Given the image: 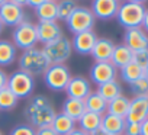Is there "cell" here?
Returning a JSON list of instances; mask_svg holds the SVG:
<instances>
[{"label": "cell", "mask_w": 148, "mask_h": 135, "mask_svg": "<svg viewBox=\"0 0 148 135\" xmlns=\"http://www.w3.org/2000/svg\"><path fill=\"white\" fill-rule=\"evenodd\" d=\"M141 135H148V118L141 122Z\"/></svg>", "instance_id": "cell-39"}, {"label": "cell", "mask_w": 148, "mask_h": 135, "mask_svg": "<svg viewBox=\"0 0 148 135\" xmlns=\"http://www.w3.org/2000/svg\"><path fill=\"white\" fill-rule=\"evenodd\" d=\"M125 2H131V3H139V5H144V2H147V0H125Z\"/></svg>", "instance_id": "cell-43"}, {"label": "cell", "mask_w": 148, "mask_h": 135, "mask_svg": "<svg viewBox=\"0 0 148 135\" xmlns=\"http://www.w3.org/2000/svg\"><path fill=\"white\" fill-rule=\"evenodd\" d=\"M118 0H93L92 2V13L96 19L100 21H110L116 18L118 9H119Z\"/></svg>", "instance_id": "cell-12"}, {"label": "cell", "mask_w": 148, "mask_h": 135, "mask_svg": "<svg viewBox=\"0 0 148 135\" xmlns=\"http://www.w3.org/2000/svg\"><path fill=\"white\" fill-rule=\"evenodd\" d=\"M115 44L109 38H97L90 55L93 57L95 62H102V61H110V57L113 54Z\"/></svg>", "instance_id": "cell-17"}, {"label": "cell", "mask_w": 148, "mask_h": 135, "mask_svg": "<svg viewBox=\"0 0 148 135\" xmlns=\"http://www.w3.org/2000/svg\"><path fill=\"white\" fill-rule=\"evenodd\" d=\"M55 115L57 112L52 103L45 96H35L29 100V103L25 108V118L28 119L29 125L35 129L51 126V122L55 118Z\"/></svg>", "instance_id": "cell-1"}, {"label": "cell", "mask_w": 148, "mask_h": 135, "mask_svg": "<svg viewBox=\"0 0 148 135\" xmlns=\"http://www.w3.org/2000/svg\"><path fill=\"white\" fill-rule=\"evenodd\" d=\"M76 123L77 122L74 119H71L70 116H67L62 112H60L52 119L51 128L57 132V135H68L73 129H76Z\"/></svg>", "instance_id": "cell-20"}, {"label": "cell", "mask_w": 148, "mask_h": 135, "mask_svg": "<svg viewBox=\"0 0 148 135\" xmlns=\"http://www.w3.org/2000/svg\"><path fill=\"white\" fill-rule=\"evenodd\" d=\"M36 35H38V42L45 45V44L62 36V31H61V26L58 25L57 21H54V22H39L36 25Z\"/></svg>", "instance_id": "cell-16"}, {"label": "cell", "mask_w": 148, "mask_h": 135, "mask_svg": "<svg viewBox=\"0 0 148 135\" xmlns=\"http://www.w3.org/2000/svg\"><path fill=\"white\" fill-rule=\"evenodd\" d=\"M102 116L103 115H97V113H93V112H84L80 119L77 121L79 122V128L87 134H92L97 129H100V125H102Z\"/></svg>", "instance_id": "cell-21"}, {"label": "cell", "mask_w": 148, "mask_h": 135, "mask_svg": "<svg viewBox=\"0 0 148 135\" xmlns=\"http://www.w3.org/2000/svg\"><path fill=\"white\" fill-rule=\"evenodd\" d=\"M42 51L45 52L49 64H64L73 52L71 41L65 36H60L44 45Z\"/></svg>", "instance_id": "cell-6"}, {"label": "cell", "mask_w": 148, "mask_h": 135, "mask_svg": "<svg viewBox=\"0 0 148 135\" xmlns=\"http://www.w3.org/2000/svg\"><path fill=\"white\" fill-rule=\"evenodd\" d=\"M89 135H108V134H105L102 129H97V131H95V132H92V134H89Z\"/></svg>", "instance_id": "cell-42"}, {"label": "cell", "mask_w": 148, "mask_h": 135, "mask_svg": "<svg viewBox=\"0 0 148 135\" xmlns=\"http://www.w3.org/2000/svg\"><path fill=\"white\" fill-rule=\"evenodd\" d=\"M70 79L71 73L65 64H51L44 73V82L52 92H64Z\"/></svg>", "instance_id": "cell-4"}, {"label": "cell", "mask_w": 148, "mask_h": 135, "mask_svg": "<svg viewBox=\"0 0 148 135\" xmlns=\"http://www.w3.org/2000/svg\"><path fill=\"white\" fill-rule=\"evenodd\" d=\"M118 2H121V0H118Z\"/></svg>", "instance_id": "cell-49"}, {"label": "cell", "mask_w": 148, "mask_h": 135, "mask_svg": "<svg viewBox=\"0 0 148 135\" xmlns=\"http://www.w3.org/2000/svg\"><path fill=\"white\" fill-rule=\"evenodd\" d=\"M54 2H58V0H54Z\"/></svg>", "instance_id": "cell-48"}, {"label": "cell", "mask_w": 148, "mask_h": 135, "mask_svg": "<svg viewBox=\"0 0 148 135\" xmlns=\"http://www.w3.org/2000/svg\"><path fill=\"white\" fill-rule=\"evenodd\" d=\"M123 44L131 51H139L148 48V34L142 28L126 29L123 34Z\"/></svg>", "instance_id": "cell-15"}, {"label": "cell", "mask_w": 148, "mask_h": 135, "mask_svg": "<svg viewBox=\"0 0 148 135\" xmlns=\"http://www.w3.org/2000/svg\"><path fill=\"white\" fill-rule=\"evenodd\" d=\"M144 76H145V77L148 79V65H147L145 69H144Z\"/></svg>", "instance_id": "cell-44"}, {"label": "cell", "mask_w": 148, "mask_h": 135, "mask_svg": "<svg viewBox=\"0 0 148 135\" xmlns=\"http://www.w3.org/2000/svg\"><path fill=\"white\" fill-rule=\"evenodd\" d=\"M116 76H118V69L110 61L95 62L90 67V80L97 86L116 80Z\"/></svg>", "instance_id": "cell-9"}, {"label": "cell", "mask_w": 148, "mask_h": 135, "mask_svg": "<svg viewBox=\"0 0 148 135\" xmlns=\"http://www.w3.org/2000/svg\"><path fill=\"white\" fill-rule=\"evenodd\" d=\"M3 28H5V25L2 23V21H0V34H2V32H3Z\"/></svg>", "instance_id": "cell-45"}, {"label": "cell", "mask_w": 148, "mask_h": 135, "mask_svg": "<svg viewBox=\"0 0 148 135\" xmlns=\"http://www.w3.org/2000/svg\"><path fill=\"white\" fill-rule=\"evenodd\" d=\"M8 89L18 99H26L34 93L35 80L31 74H28L22 70H16L8 79Z\"/></svg>", "instance_id": "cell-7"}, {"label": "cell", "mask_w": 148, "mask_h": 135, "mask_svg": "<svg viewBox=\"0 0 148 135\" xmlns=\"http://www.w3.org/2000/svg\"><path fill=\"white\" fill-rule=\"evenodd\" d=\"M141 28L148 34V9L145 10V15H144V21H142V25H141Z\"/></svg>", "instance_id": "cell-38"}, {"label": "cell", "mask_w": 148, "mask_h": 135, "mask_svg": "<svg viewBox=\"0 0 148 135\" xmlns=\"http://www.w3.org/2000/svg\"><path fill=\"white\" fill-rule=\"evenodd\" d=\"M131 93L134 95V97H145L148 96V79L144 76L138 80H135L134 83L129 84Z\"/></svg>", "instance_id": "cell-31"}, {"label": "cell", "mask_w": 148, "mask_h": 135, "mask_svg": "<svg viewBox=\"0 0 148 135\" xmlns=\"http://www.w3.org/2000/svg\"><path fill=\"white\" fill-rule=\"evenodd\" d=\"M95 21H96V18L89 8L77 6L76 10H74L70 15V18L65 21V23H67L68 31L73 35H77V34H82V32H86V31H93Z\"/></svg>", "instance_id": "cell-5"}, {"label": "cell", "mask_w": 148, "mask_h": 135, "mask_svg": "<svg viewBox=\"0 0 148 135\" xmlns=\"http://www.w3.org/2000/svg\"><path fill=\"white\" fill-rule=\"evenodd\" d=\"M6 2H8V0H0V6H2L3 3H6Z\"/></svg>", "instance_id": "cell-46"}, {"label": "cell", "mask_w": 148, "mask_h": 135, "mask_svg": "<svg viewBox=\"0 0 148 135\" xmlns=\"http://www.w3.org/2000/svg\"><path fill=\"white\" fill-rule=\"evenodd\" d=\"M35 15L39 22H54L57 21V2L47 0L45 3L35 8Z\"/></svg>", "instance_id": "cell-25"}, {"label": "cell", "mask_w": 148, "mask_h": 135, "mask_svg": "<svg viewBox=\"0 0 148 135\" xmlns=\"http://www.w3.org/2000/svg\"><path fill=\"white\" fill-rule=\"evenodd\" d=\"M123 135H141V123L135 122H126Z\"/></svg>", "instance_id": "cell-34"}, {"label": "cell", "mask_w": 148, "mask_h": 135, "mask_svg": "<svg viewBox=\"0 0 148 135\" xmlns=\"http://www.w3.org/2000/svg\"><path fill=\"white\" fill-rule=\"evenodd\" d=\"M132 62H135L139 67L145 69V67L148 65V48L139 49V51H134L132 52Z\"/></svg>", "instance_id": "cell-32"}, {"label": "cell", "mask_w": 148, "mask_h": 135, "mask_svg": "<svg viewBox=\"0 0 148 135\" xmlns=\"http://www.w3.org/2000/svg\"><path fill=\"white\" fill-rule=\"evenodd\" d=\"M84 108L87 112H93L97 115H105L108 110V102L97 93L92 92L86 99H84Z\"/></svg>", "instance_id": "cell-23"}, {"label": "cell", "mask_w": 148, "mask_h": 135, "mask_svg": "<svg viewBox=\"0 0 148 135\" xmlns=\"http://www.w3.org/2000/svg\"><path fill=\"white\" fill-rule=\"evenodd\" d=\"M8 79H9V76L6 74V71L0 69V90L8 87Z\"/></svg>", "instance_id": "cell-36"}, {"label": "cell", "mask_w": 148, "mask_h": 135, "mask_svg": "<svg viewBox=\"0 0 148 135\" xmlns=\"http://www.w3.org/2000/svg\"><path fill=\"white\" fill-rule=\"evenodd\" d=\"M0 21L5 26H13L16 28L25 21V12L21 6L8 2L0 6Z\"/></svg>", "instance_id": "cell-10"}, {"label": "cell", "mask_w": 148, "mask_h": 135, "mask_svg": "<svg viewBox=\"0 0 148 135\" xmlns=\"http://www.w3.org/2000/svg\"><path fill=\"white\" fill-rule=\"evenodd\" d=\"M18 102H19V99L8 87L0 90V110H3V112L12 110L18 106Z\"/></svg>", "instance_id": "cell-30"}, {"label": "cell", "mask_w": 148, "mask_h": 135, "mask_svg": "<svg viewBox=\"0 0 148 135\" xmlns=\"http://www.w3.org/2000/svg\"><path fill=\"white\" fill-rule=\"evenodd\" d=\"M79 5L76 3V0H58L57 2V19L60 21H67L70 15L76 10Z\"/></svg>", "instance_id": "cell-29"}, {"label": "cell", "mask_w": 148, "mask_h": 135, "mask_svg": "<svg viewBox=\"0 0 148 135\" xmlns=\"http://www.w3.org/2000/svg\"><path fill=\"white\" fill-rule=\"evenodd\" d=\"M141 77H144V69L135 62H129L121 69V79L128 84L134 83L135 80H138Z\"/></svg>", "instance_id": "cell-28"}, {"label": "cell", "mask_w": 148, "mask_h": 135, "mask_svg": "<svg viewBox=\"0 0 148 135\" xmlns=\"http://www.w3.org/2000/svg\"><path fill=\"white\" fill-rule=\"evenodd\" d=\"M129 102H131L129 97L121 95V96H118L116 99L108 102V110H106V113L125 118L126 113H128V109H129Z\"/></svg>", "instance_id": "cell-26"}, {"label": "cell", "mask_w": 148, "mask_h": 135, "mask_svg": "<svg viewBox=\"0 0 148 135\" xmlns=\"http://www.w3.org/2000/svg\"><path fill=\"white\" fill-rule=\"evenodd\" d=\"M35 128L31 126L29 123H19L12 128L9 135H35Z\"/></svg>", "instance_id": "cell-33"}, {"label": "cell", "mask_w": 148, "mask_h": 135, "mask_svg": "<svg viewBox=\"0 0 148 135\" xmlns=\"http://www.w3.org/2000/svg\"><path fill=\"white\" fill-rule=\"evenodd\" d=\"M125 125H126L125 118L115 116V115H110V113H105L102 116L100 129L108 135H123Z\"/></svg>", "instance_id": "cell-18"}, {"label": "cell", "mask_w": 148, "mask_h": 135, "mask_svg": "<svg viewBox=\"0 0 148 135\" xmlns=\"http://www.w3.org/2000/svg\"><path fill=\"white\" fill-rule=\"evenodd\" d=\"M68 135H89L87 132H84V131H82L80 128H76V129H73Z\"/></svg>", "instance_id": "cell-40"}, {"label": "cell", "mask_w": 148, "mask_h": 135, "mask_svg": "<svg viewBox=\"0 0 148 135\" xmlns=\"http://www.w3.org/2000/svg\"><path fill=\"white\" fill-rule=\"evenodd\" d=\"M148 118V96L145 97H134L129 102V109L125 116L126 122L141 123Z\"/></svg>", "instance_id": "cell-13"}, {"label": "cell", "mask_w": 148, "mask_h": 135, "mask_svg": "<svg viewBox=\"0 0 148 135\" xmlns=\"http://www.w3.org/2000/svg\"><path fill=\"white\" fill-rule=\"evenodd\" d=\"M18 55V48L13 45L12 41L0 39V67L10 65Z\"/></svg>", "instance_id": "cell-24"}, {"label": "cell", "mask_w": 148, "mask_h": 135, "mask_svg": "<svg viewBox=\"0 0 148 135\" xmlns=\"http://www.w3.org/2000/svg\"><path fill=\"white\" fill-rule=\"evenodd\" d=\"M9 2H12V3H15V5H18V6H25L26 3H28V0H9Z\"/></svg>", "instance_id": "cell-41"}, {"label": "cell", "mask_w": 148, "mask_h": 135, "mask_svg": "<svg viewBox=\"0 0 148 135\" xmlns=\"http://www.w3.org/2000/svg\"><path fill=\"white\" fill-rule=\"evenodd\" d=\"M62 113L70 116L71 119L74 121H79L80 116L86 112V108H84V100H80V99H73V97H67L64 102H62V108H61Z\"/></svg>", "instance_id": "cell-19"}, {"label": "cell", "mask_w": 148, "mask_h": 135, "mask_svg": "<svg viewBox=\"0 0 148 135\" xmlns=\"http://www.w3.org/2000/svg\"><path fill=\"white\" fill-rule=\"evenodd\" d=\"M35 135H57V132L51 126H44V128H38L35 131Z\"/></svg>", "instance_id": "cell-35"}, {"label": "cell", "mask_w": 148, "mask_h": 135, "mask_svg": "<svg viewBox=\"0 0 148 135\" xmlns=\"http://www.w3.org/2000/svg\"><path fill=\"white\" fill-rule=\"evenodd\" d=\"M0 135H3V132H2V131H0Z\"/></svg>", "instance_id": "cell-47"}, {"label": "cell", "mask_w": 148, "mask_h": 135, "mask_svg": "<svg viewBox=\"0 0 148 135\" xmlns=\"http://www.w3.org/2000/svg\"><path fill=\"white\" fill-rule=\"evenodd\" d=\"M12 42L19 49H29L34 48L38 42L36 35V25H34L29 21H23L21 25H18L12 32Z\"/></svg>", "instance_id": "cell-8"}, {"label": "cell", "mask_w": 148, "mask_h": 135, "mask_svg": "<svg viewBox=\"0 0 148 135\" xmlns=\"http://www.w3.org/2000/svg\"><path fill=\"white\" fill-rule=\"evenodd\" d=\"M132 52L125 44H119V45H115V49H113V54L110 57V62L116 67V69H122L126 64L132 62Z\"/></svg>", "instance_id": "cell-22"}, {"label": "cell", "mask_w": 148, "mask_h": 135, "mask_svg": "<svg viewBox=\"0 0 148 135\" xmlns=\"http://www.w3.org/2000/svg\"><path fill=\"white\" fill-rule=\"evenodd\" d=\"M96 92L106 102H110V100H113V99H116L118 96L122 95V87H121V84L116 80H112V82H108V83H103V84L97 86Z\"/></svg>", "instance_id": "cell-27"}, {"label": "cell", "mask_w": 148, "mask_h": 135, "mask_svg": "<svg viewBox=\"0 0 148 135\" xmlns=\"http://www.w3.org/2000/svg\"><path fill=\"white\" fill-rule=\"evenodd\" d=\"M145 10L147 9H145L144 5L125 2V3L119 5V9H118V13H116V21L125 29L141 28Z\"/></svg>", "instance_id": "cell-3"}, {"label": "cell", "mask_w": 148, "mask_h": 135, "mask_svg": "<svg viewBox=\"0 0 148 135\" xmlns=\"http://www.w3.org/2000/svg\"><path fill=\"white\" fill-rule=\"evenodd\" d=\"M45 2H47V0H28V3H26V5L35 9V8H38L39 5H42V3H45Z\"/></svg>", "instance_id": "cell-37"}, {"label": "cell", "mask_w": 148, "mask_h": 135, "mask_svg": "<svg viewBox=\"0 0 148 135\" xmlns=\"http://www.w3.org/2000/svg\"><path fill=\"white\" fill-rule=\"evenodd\" d=\"M96 41H97V35L93 31H86L73 36L71 47L73 51H76L80 55H90Z\"/></svg>", "instance_id": "cell-14"}, {"label": "cell", "mask_w": 148, "mask_h": 135, "mask_svg": "<svg viewBox=\"0 0 148 135\" xmlns=\"http://www.w3.org/2000/svg\"><path fill=\"white\" fill-rule=\"evenodd\" d=\"M18 64H19V70L31 74L32 77L44 74L45 70L51 65L42 48H36V47L25 49L19 57Z\"/></svg>", "instance_id": "cell-2"}, {"label": "cell", "mask_w": 148, "mask_h": 135, "mask_svg": "<svg viewBox=\"0 0 148 135\" xmlns=\"http://www.w3.org/2000/svg\"><path fill=\"white\" fill-rule=\"evenodd\" d=\"M67 97H73V99H80L84 100L90 93H92V84L90 80H87L83 76H71L65 90Z\"/></svg>", "instance_id": "cell-11"}]
</instances>
